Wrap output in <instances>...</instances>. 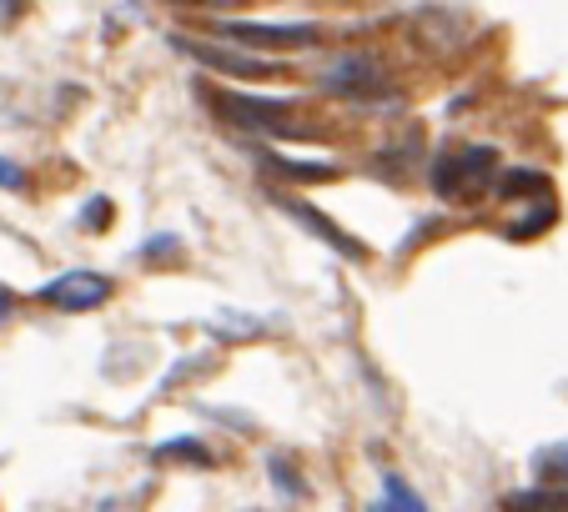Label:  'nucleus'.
Segmentation results:
<instances>
[{
  "instance_id": "nucleus-1",
  "label": "nucleus",
  "mask_w": 568,
  "mask_h": 512,
  "mask_svg": "<svg viewBox=\"0 0 568 512\" xmlns=\"http://www.w3.org/2000/svg\"><path fill=\"white\" fill-rule=\"evenodd\" d=\"M236 131H247V136H277V141H307L312 131L292 116V101H262V96H236V91H216L206 85L202 91Z\"/></svg>"
},
{
  "instance_id": "nucleus-2",
  "label": "nucleus",
  "mask_w": 568,
  "mask_h": 512,
  "mask_svg": "<svg viewBox=\"0 0 568 512\" xmlns=\"http://www.w3.org/2000/svg\"><path fill=\"white\" fill-rule=\"evenodd\" d=\"M317 81H322V91H333V96H343V101H367V106L383 101V96H393V75L383 71L377 55H363V51L337 55Z\"/></svg>"
},
{
  "instance_id": "nucleus-3",
  "label": "nucleus",
  "mask_w": 568,
  "mask_h": 512,
  "mask_svg": "<svg viewBox=\"0 0 568 512\" xmlns=\"http://www.w3.org/2000/svg\"><path fill=\"white\" fill-rule=\"evenodd\" d=\"M494 166H498L494 146H463V151H453V156H438L433 161V192L448 196V202H463V196H473L488 182Z\"/></svg>"
},
{
  "instance_id": "nucleus-4",
  "label": "nucleus",
  "mask_w": 568,
  "mask_h": 512,
  "mask_svg": "<svg viewBox=\"0 0 568 512\" xmlns=\"http://www.w3.org/2000/svg\"><path fill=\"white\" fill-rule=\"evenodd\" d=\"M111 291H116V281H111L106 272H81L75 267V272H61L55 281H45L36 297L55 311H97V307L111 301Z\"/></svg>"
},
{
  "instance_id": "nucleus-5",
  "label": "nucleus",
  "mask_w": 568,
  "mask_h": 512,
  "mask_svg": "<svg viewBox=\"0 0 568 512\" xmlns=\"http://www.w3.org/2000/svg\"><path fill=\"white\" fill-rule=\"evenodd\" d=\"M216 31L236 45H257V51H307L322 41L317 25H267V21H222Z\"/></svg>"
},
{
  "instance_id": "nucleus-6",
  "label": "nucleus",
  "mask_w": 568,
  "mask_h": 512,
  "mask_svg": "<svg viewBox=\"0 0 568 512\" xmlns=\"http://www.w3.org/2000/svg\"><path fill=\"white\" fill-rule=\"evenodd\" d=\"M176 51H186L196 65H212V71H222V75H236V81H272V75H282V65L252 61V55L222 51V45H206V41H182V35H176Z\"/></svg>"
},
{
  "instance_id": "nucleus-7",
  "label": "nucleus",
  "mask_w": 568,
  "mask_h": 512,
  "mask_svg": "<svg viewBox=\"0 0 568 512\" xmlns=\"http://www.w3.org/2000/svg\"><path fill=\"white\" fill-rule=\"evenodd\" d=\"M272 202H277L282 206V212H287L292 216V222H297V226H307V232L312 236H322V242H327V246H333V252L337 256H347V262H363V256H367V246L363 242H357V236H347L343 232V226H333V222H327V216H322L317 212V206H307V202H297V196H272Z\"/></svg>"
},
{
  "instance_id": "nucleus-8",
  "label": "nucleus",
  "mask_w": 568,
  "mask_h": 512,
  "mask_svg": "<svg viewBox=\"0 0 568 512\" xmlns=\"http://www.w3.org/2000/svg\"><path fill=\"white\" fill-rule=\"evenodd\" d=\"M508 512H568V488L564 482H548V488L508 492Z\"/></svg>"
},
{
  "instance_id": "nucleus-9",
  "label": "nucleus",
  "mask_w": 568,
  "mask_h": 512,
  "mask_svg": "<svg viewBox=\"0 0 568 512\" xmlns=\"http://www.w3.org/2000/svg\"><path fill=\"white\" fill-rule=\"evenodd\" d=\"M262 161L287 182H333L337 176V166H327V161H292V156H262Z\"/></svg>"
},
{
  "instance_id": "nucleus-10",
  "label": "nucleus",
  "mask_w": 568,
  "mask_h": 512,
  "mask_svg": "<svg viewBox=\"0 0 568 512\" xmlns=\"http://www.w3.org/2000/svg\"><path fill=\"white\" fill-rule=\"evenodd\" d=\"M151 458L156 462H212V452H206V442H196V438H172V442H156Z\"/></svg>"
},
{
  "instance_id": "nucleus-11",
  "label": "nucleus",
  "mask_w": 568,
  "mask_h": 512,
  "mask_svg": "<svg viewBox=\"0 0 568 512\" xmlns=\"http://www.w3.org/2000/svg\"><path fill=\"white\" fill-rule=\"evenodd\" d=\"M383 492H387V498H383L387 512H428V502H423L408 482L397 478V472H387V478H383Z\"/></svg>"
},
{
  "instance_id": "nucleus-12",
  "label": "nucleus",
  "mask_w": 568,
  "mask_h": 512,
  "mask_svg": "<svg viewBox=\"0 0 568 512\" xmlns=\"http://www.w3.org/2000/svg\"><path fill=\"white\" fill-rule=\"evenodd\" d=\"M534 472H538L544 482H564V488H568V442H554V448H538Z\"/></svg>"
},
{
  "instance_id": "nucleus-13",
  "label": "nucleus",
  "mask_w": 568,
  "mask_h": 512,
  "mask_svg": "<svg viewBox=\"0 0 568 512\" xmlns=\"http://www.w3.org/2000/svg\"><path fill=\"white\" fill-rule=\"evenodd\" d=\"M504 196H528V192H548L544 171H508V182H498Z\"/></svg>"
},
{
  "instance_id": "nucleus-14",
  "label": "nucleus",
  "mask_w": 568,
  "mask_h": 512,
  "mask_svg": "<svg viewBox=\"0 0 568 512\" xmlns=\"http://www.w3.org/2000/svg\"><path fill=\"white\" fill-rule=\"evenodd\" d=\"M267 472H272V482H277V488H287L292 498H302V492H307V482L297 478V472H292V462L287 458H272L267 462Z\"/></svg>"
},
{
  "instance_id": "nucleus-15",
  "label": "nucleus",
  "mask_w": 568,
  "mask_h": 512,
  "mask_svg": "<svg viewBox=\"0 0 568 512\" xmlns=\"http://www.w3.org/2000/svg\"><path fill=\"white\" fill-rule=\"evenodd\" d=\"M166 6H186V11H242L252 0H166Z\"/></svg>"
},
{
  "instance_id": "nucleus-16",
  "label": "nucleus",
  "mask_w": 568,
  "mask_h": 512,
  "mask_svg": "<svg viewBox=\"0 0 568 512\" xmlns=\"http://www.w3.org/2000/svg\"><path fill=\"white\" fill-rule=\"evenodd\" d=\"M81 222H87L91 232H101V226L111 222V202H106V196H91V202H87V212H81Z\"/></svg>"
},
{
  "instance_id": "nucleus-17",
  "label": "nucleus",
  "mask_w": 568,
  "mask_h": 512,
  "mask_svg": "<svg viewBox=\"0 0 568 512\" xmlns=\"http://www.w3.org/2000/svg\"><path fill=\"white\" fill-rule=\"evenodd\" d=\"M0 186H6V192H26V171L6 156H0Z\"/></svg>"
},
{
  "instance_id": "nucleus-18",
  "label": "nucleus",
  "mask_w": 568,
  "mask_h": 512,
  "mask_svg": "<svg viewBox=\"0 0 568 512\" xmlns=\"http://www.w3.org/2000/svg\"><path fill=\"white\" fill-rule=\"evenodd\" d=\"M11 311H16V291L0 281V321H11Z\"/></svg>"
},
{
  "instance_id": "nucleus-19",
  "label": "nucleus",
  "mask_w": 568,
  "mask_h": 512,
  "mask_svg": "<svg viewBox=\"0 0 568 512\" xmlns=\"http://www.w3.org/2000/svg\"><path fill=\"white\" fill-rule=\"evenodd\" d=\"M26 0H0V21H21Z\"/></svg>"
},
{
  "instance_id": "nucleus-20",
  "label": "nucleus",
  "mask_w": 568,
  "mask_h": 512,
  "mask_svg": "<svg viewBox=\"0 0 568 512\" xmlns=\"http://www.w3.org/2000/svg\"><path fill=\"white\" fill-rule=\"evenodd\" d=\"M367 512H387V508H383V502H373V508H367Z\"/></svg>"
}]
</instances>
